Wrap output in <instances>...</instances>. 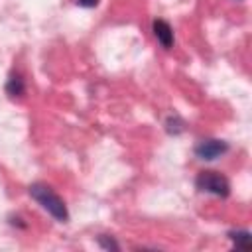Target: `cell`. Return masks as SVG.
Segmentation results:
<instances>
[{
  "label": "cell",
  "mask_w": 252,
  "mask_h": 252,
  "mask_svg": "<svg viewBox=\"0 0 252 252\" xmlns=\"http://www.w3.org/2000/svg\"><path fill=\"white\" fill-rule=\"evenodd\" d=\"M30 195L59 222H65L69 219V211L63 203V199L45 183H33L30 185Z\"/></svg>",
  "instance_id": "obj_1"
},
{
  "label": "cell",
  "mask_w": 252,
  "mask_h": 252,
  "mask_svg": "<svg viewBox=\"0 0 252 252\" xmlns=\"http://www.w3.org/2000/svg\"><path fill=\"white\" fill-rule=\"evenodd\" d=\"M195 185L199 191H205V193H211L217 197H226L230 193L228 179L219 171H201L195 179Z\"/></svg>",
  "instance_id": "obj_2"
},
{
  "label": "cell",
  "mask_w": 252,
  "mask_h": 252,
  "mask_svg": "<svg viewBox=\"0 0 252 252\" xmlns=\"http://www.w3.org/2000/svg\"><path fill=\"white\" fill-rule=\"evenodd\" d=\"M228 150V144L222 142V140H215V138H209V140H201L197 146H195V156L199 159H217L220 158L224 152Z\"/></svg>",
  "instance_id": "obj_3"
},
{
  "label": "cell",
  "mask_w": 252,
  "mask_h": 252,
  "mask_svg": "<svg viewBox=\"0 0 252 252\" xmlns=\"http://www.w3.org/2000/svg\"><path fill=\"white\" fill-rule=\"evenodd\" d=\"M154 35L165 49H169L173 45V30L165 20H156L154 22Z\"/></svg>",
  "instance_id": "obj_4"
},
{
  "label": "cell",
  "mask_w": 252,
  "mask_h": 252,
  "mask_svg": "<svg viewBox=\"0 0 252 252\" xmlns=\"http://www.w3.org/2000/svg\"><path fill=\"white\" fill-rule=\"evenodd\" d=\"M228 236H230V240L234 242V246L238 250H250L252 242H250V232L248 230H236V232H230Z\"/></svg>",
  "instance_id": "obj_5"
},
{
  "label": "cell",
  "mask_w": 252,
  "mask_h": 252,
  "mask_svg": "<svg viewBox=\"0 0 252 252\" xmlns=\"http://www.w3.org/2000/svg\"><path fill=\"white\" fill-rule=\"evenodd\" d=\"M6 91H8L10 96H20V94H24V93H26L24 79H22L20 75H12L10 81H8V85H6Z\"/></svg>",
  "instance_id": "obj_6"
},
{
  "label": "cell",
  "mask_w": 252,
  "mask_h": 252,
  "mask_svg": "<svg viewBox=\"0 0 252 252\" xmlns=\"http://www.w3.org/2000/svg\"><path fill=\"white\" fill-rule=\"evenodd\" d=\"M165 130H167L169 134H181V132L185 130V122H183L179 116H169V118L165 120Z\"/></svg>",
  "instance_id": "obj_7"
},
{
  "label": "cell",
  "mask_w": 252,
  "mask_h": 252,
  "mask_svg": "<svg viewBox=\"0 0 252 252\" xmlns=\"http://www.w3.org/2000/svg\"><path fill=\"white\" fill-rule=\"evenodd\" d=\"M98 244H100L102 248H106V250H118V244H116L110 236H100V238H98Z\"/></svg>",
  "instance_id": "obj_8"
},
{
  "label": "cell",
  "mask_w": 252,
  "mask_h": 252,
  "mask_svg": "<svg viewBox=\"0 0 252 252\" xmlns=\"http://www.w3.org/2000/svg\"><path fill=\"white\" fill-rule=\"evenodd\" d=\"M81 6H85V8H93V6H96L98 4V0H77Z\"/></svg>",
  "instance_id": "obj_9"
}]
</instances>
